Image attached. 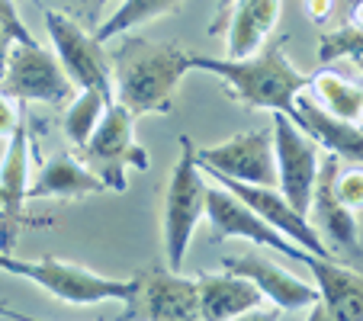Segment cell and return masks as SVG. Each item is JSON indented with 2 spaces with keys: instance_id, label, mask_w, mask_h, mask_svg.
<instances>
[{
  "instance_id": "1",
  "label": "cell",
  "mask_w": 363,
  "mask_h": 321,
  "mask_svg": "<svg viewBox=\"0 0 363 321\" xmlns=\"http://www.w3.org/2000/svg\"><path fill=\"white\" fill-rule=\"evenodd\" d=\"M113 100L129 113H171L174 90L190 71V52L180 42H151L125 35L110 52Z\"/></svg>"
},
{
  "instance_id": "2",
  "label": "cell",
  "mask_w": 363,
  "mask_h": 321,
  "mask_svg": "<svg viewBox=\"0 0 363 321\" xmlns=\"http://www.w3.org/2000/svg\"><path fill=\"white\" fill-rule=\"evenodd\" d=\"M283 42L270 39L264 42L254 55L247 58H206L190 55V68L209 71L222 77L238 103L247 110H270V113H296V96L308 87V74H302L286 55Z\"/></svg>"
},
{
  "instance_id": "3",
  "label": "cell",
  "mask_w": 363,
  "mask_h": 321,
  "mask_svg": "<svg viewBox=\"0 0 363 321\" xmlns=\"http://www.w3.org/2000/svg\"><path fill=\"white\" fill-rule=\"evenodd\" d=\"M206 180L196 164V145L190 135H180V157L171 171L161 205V238H164V257L171 270H180L186 257L196 225L206 212Z\"/></svg>"
},
{
  "instance_id": "4",
  "label": "cell",
  "mask_w": 363,
  "mask_h": 321,
  "mask_svg": "<svg viewBox=\"0 0 363 321\" xmlns=\"http://www.w3.org/2000/svg\"><path fill=\"white\" fill-rule=\"evenodd\" d=\"M84 164L106 184V190L113 193L129 190V177L125 174L132 167L135 171H148V154L135 142V113H129L116 100L106 103L94 135L84 145Z\"/></svg>"
},
{
  "instance_id": "5",
  "label": "cell",
  "mask_w": 363,
  "mask_h": 321,
  "mask_svg": "<svg viewBox=\"0 0 363 321\" xmlns=\"http://www.w3.org/2000/svg\"><path fill=\"white\" fill-rule=\"evenodd\" d=\"M0 94L16 103H45V106H68L77 87L65 74L62 62L39 42H13L7 55V68L0 77Z\"/></svg>"
},
{
  "instance_id": "6",
  "label": "cell",
  "mask_w": 363,
  "mask_h": 321,
  "mask_svg": "<svg viewBox=\"0 0 363 321\" xmlns=\"http://www.w3.org/2000/svg\"><path fill=\"white\" fill-rule=\"evenodd\" d=\"M23 280H33L48 295L68 302V305H94V302H129L135 293V280H119V276H103L94 274L81 264L58 257H39L29 260L20 257V274Z\"/></svg>"
},
{
  "instance_id": "7",
  "label": "cell",
  "mask_w": 363,
  "mask_h": 321,
  "mask_svg": "<svg viewBox=\"0 0 363 321\" xmlns=\"http://www.w3.org/2000/svg\"><path fill=\"white\" fill-rule=\"evenodd\" d=\"M135 293L125 302L123 321H193L199 318L196 276H184L171 266H145L135 276Z\"/></svg>"
},
{
  "instance_id": "8",
  "label": "cell",
  "mask_w": 363,
  "mask_h": 321,
  "mask_svg": "<svg viewBox=\"0 0 363 321\" xmlns=\"http://www.w3.org/2000/svg\"><path fill=\"white\" fill-rule=\"evenodd\" d=\"M270 132H274L277 186L302 215H308L318 164H322V145L308 135L296 119H289L286 113H274Z\"/></svg>"
},
{
  "instance_id": "9",
  "label": "cell",
  "mask_w": 363,
  "mask_h": 321,
  "mask_svg": "<svg viewBox=\"0 0 363 321\" xmlns=\"http://www.w3.org/2000/svg\"><path fill=\"white\" fill-rule=\"evenodd\" d=\"M45 33L55 45V58L77 90H103L113 96V64L94 33L52 10H45Z\"/></svg>"
},
{
  "instance_id": "10",
  "label": "cell",
  "mask_w": 363,
  "mask_h": 321,
  "mask_svg": "<svg viewBox=\"0 0 363 321\" xmlns=\"http://www.w3.org/2000/svg\"><path fill=\"white\" fill-rule=\"evenodd\" d=\"M196 164L206 167V174H222L241 184L277 186L274 132L254 129L225 138L219 145H209V148H196Z\"/></svg>"
},
{
  "instance_id": "11",
  "label": "cell",
  "mask_w": 363,
  "mask_h": 321,
  "mask_svg": "<svg viewBox=\"0 0 363 321\" xmlns=\"http://www.w3.org/2000/svg\"><path fill=\"white\" fill-rule=\"evenodd\" d=\"M206 215H209V225H213V235L219 241L225 238H245L257 247H274V251H283L286 257L302 260L306 257V247H299L296 241H289L283 232H277L274 225L257 215L247 203H241L235 193H228L225 186H206Z\"/></svg>"
},
{
  "instance_id": "12",
  "label": "cell",
  "mask_w": 363,
  "mask_h": 321,
  "mask_svg": "<svg viewBox=\"0 0 363 321\" xmlns=\"http://www.w3.org/2000/svg\"><path fill=\"white\" fill-rule=\"evenodd\" d=\"M228 193L247 203L257 215H261L267 225H274L277 232H283L289 241H296L299 247H306L308 254L315 257H335L325 244V238L318 235V228L308 222V215H302L286 196H283L277 186H261V184H241V180H232V177H222V174H213Z\"/></svg>"
},
{
  "instance_id": "13",
  "label": "cell",
  "mask_w": 363,
  "mask_h": 321,
  "mask_svg": "<svg viewBox=\"0 0 363 321\" xmlns=\"http://www.w3.org/2000/svg\"><path fill=\"white\" fill-rule=\"evenodd\" d=\"M29 135L26 125L20 123V129L7 138V154L0 161V193H4V209H0V251H16L23 228L35 225L42 219L26 215V177H29Z\"/></svg>"
},
{
  "instance_id": "14",
  "label": "cell",
  "mask_w": 363,
  "mask_h": 321,
  "mask_svg": "<svg viewBox=\"0 0 363 321\" xmlns=\"http://www.w3.org/2000/svg\"><path fill=\"white\" fill-rule=\"evenodd\" d=\"M225 270L247 276L257 283L264 299L277 305V312H302V308L318 305V289L302 283L293 270L267 260L264 254H241V257H225Z\"/></svg>"
},
{
  "instance_id": "15",
  "label": "cell",
  "mask_w": 363,
  "mask_h": 321,
  "mask_svg": "<svg viewBox=\"0 0 363 321\" xmlns=\"http://www.w3.org/2000/svg\"><path fill=\"white\" fill-rule=\"evenodd\" d=\"M341 171V157L335 151H322V164H318L315 190H312V225L325 238V244H335L341 251H354L357 247V212L337 199L335 177Z\"/></svg>"
},
{
  "instance_id": "16",
  "label": "cell",
  "mask_w": 363,
  "mask_h": 321,
  "mask_svg": "<svg viewBox=\"0 0 363 321\" xmlns=\"http://www.w3.org/2000/svg\"><path fill=\"white\" fill-rule=\"evenodd\" d=\"M302 264L312 270L318 289V315L337 321H363V276L335 257L306 254Z\"/></svg>"
},
{
  "instance_id": "17",
  "label": "cell",
  "mask_w": 363,
  "mask_h": 321,
  "mask_svg": "<svg viewBox=\"0 0 363 321\" xmlns=\"http://www.w3.org/2000/svg\"><path fill=\"white\" fill-rule=\"evenodd\" d=\"M196 289H199V318L206 321H228L241 318V315L254 312L264 305V293L257 283H251L241 274H196Z\"/></svg>"
},
{
  "instance_id": "18",
  "label": "cell",
  "mask_w": 363,
  "mask_h": 321,
  "mask_svg": "<svg viewBox=\"0 0 363 321\" xmlns=\"http://www.w3.org/2000/svg\"><path fill=\"white\" fill-rule=\"evenodd\" d=\"M289 119H296L325 151H335L350 164H363V125L331 116L308 96H296V113Z\"/></svg>"
},
{
  "instance_id": "19",
  "label": "cell",
  "mask_w": 363,
  "mask_h": 321,
  "mask_svg": "<svg viewBox=\"0 0 363 321\" xmlns=\"http://www.w3.org/2000/svg\"><path fill=\"white\" fill-rule=\"evenodd\" d=\"M280 0H235L225 20V58H247L270 39Z\"/></svg>"
},
{
  "instance_id": "20",
  "label": "cell",
  "mask_w": 363,
  "mask_h": 321,
  "mask_svg": "<svg viewBox=\"0 0 363 321\" xmlns=\"http://www.w3.org/2000/svg\"><path fill=\"white\" fill-rule=\"evenodd\" d=\"M94 193H106V184L74 154H55L52 161H45L39 167L35 180L26 190V199H81L94 196Z\"/></svg>"
},
{
  "instance_id": "21",
  "label": "cell",
  "mask_w": 363,
  "mask_h": 321,
  "mask_svg": "<svg viewBox=\"0 0 363 321\" xmlns=\"http://www.w3.org/2000/svg\"><path fill=\"white\" fill-rule=\"evenodd\" d=\"M308 87H312V100L322 106L325 113L337 119H350V123H360L363 113V87L350 84L347 77H341L337 71H318V74L308 77Z\"/></svg>"
},
{
  "instance_id": "22",
  "label": "cell",
  "mask_w": 363,
  "mask_h": 321,
  "mask_svg": "<svg viewBox=\"0 0 363 321\" xmlns=\"http://www.w3.org/2000/svg\"><path fill=\"white\" fill-rule=\"evenodd\" d=\"M180 7V0H123L106 20L96 26V42H113L125 35L129 29L142 26L148 20H158L164 13H174Z\"/></svg>"
},
{
  "instance_id": "23",
  "label": "cell",
  "mask_w": 363,
  "mask_h": 321,
  "mask_svg": "<svg viewBox=\"0 0 363 321\" xmlns=\"http://www.w3.org/2000/svg\"><path fill=\"white\" fill-rule=\"evenodd\" d=\"M110 100L113 96H106L103 90H81V94H74V100L65 106V119H62V129L71 145H77V148L87 145V138L94 135L96 123H100Z\"/></svg>"
},
{
  "instance_id": "24",
  "label": "cell",
  "mask_w": 363,
  "mask_h": 321,
  "mask_svg": "<svg viewBox=\"0 0 363 321\" xmlns=\"http://www.w3.org/2000/svg\"><path fill=\"white\" fill-rule=\"evenodd\" d=\"M42 10H52V13H62L68 16V20H74L77 26H84L87 33H96V26H100L106 16H103V10H106V4L110 0H35Z\"/></svg>"
},
{
  "instance_id": "25",
  "label": "cell",
  "mask_w": 363,
  "mask_h": 321,
  "mask_svg": "<svg viewBox=\"0 0 363 321\" xmlns=\"http://www.w3.org/2000/svg\"><path fill=\"white\" fill-rule=\"evenodd\" d=\"M318 58L325 64L337 62V58H363V29H354L344 23V26L331 29V33H322Z\"/></svg>"
},
{
  "instance_id": "26",
  "label": "cell",
  "mask_w": 363,
  "mask_h": 321,
  "mask_svg": "<svg viewBox=\"0 0 363 321\" xmlns=\"http://www.w3.org/2000/svg\"><path fill=\"white\" fill-rule=\"evenodd\" d=\"M335 193L350 212H363V164H354L347 171H337L335 177Z\"/></svg>"
},
{
  "instance_id": "27",
  "label": "cell",
  "mask_w": 363,
  "mask_h": 321,
  "mask_svg": "<svg viewBox=\"0 0 363 321\" xmlns=\"http://www.w3.org/2000/svg\"><path fill=\"white\" fill-rule=\"evenodd\" d=\"M0 26H7V33L16 42H35L33 33L26 29V23L20 20V10H16V0H0Z\"/></svg>"
},
{
  "instance_id": "28",
  "label": "cell",
  "mask_w": 363,
  "mask_h": 321,
  "mask_svg": "<svg viewBox=\"0 0 363 321\" xmlns=\"http://www.w3.org/2000/svg\"><path fill=\"white\" fill-rule=\"evenodd\" d=\"M16 129H20V103L0 94V138H10Z\"/></svg>"
},
{
  "instance_id": "29",
  "label": "cell",
  "mask_w": 363,
  "mask_h": 321,
  "mask_svg": "<svg viewBox=\"0 0 363 321\" xmlns=\"http://www.w3.org/2000/svg\"><path fill=\"white\" fill-rule=\"evenodd\" d=\"M306 10H308V16H312L315 23H322V20H328L331 16L335 0H306Z\"/></svg>"
},
{
  "instance_id": "30",
  "label": "cell",
  "mask_w": 363,
  "mask_h": 321,
  "mask_svg": "<svg viewBox=\"0 0 363 321\" xmlns=\"http://www.w3.org/2000/svg\"><path fill=\"white\" fill-rule=\"evenodd\" d=\"M232 4H235V0H219V4H216V20H213V26H209V33H213V35H219L222 29H225V20H228Z\"/></svg>"
},
{
  "instance_id": "31",
  "label": "cell",
  "mask_w": 363,
  "mask_h": 321,
  "mask_svg": "<svg viewBox=\"0 0 363 321\" xmlns=\"http://www.w3.org/2000/svg\"><path fill=\"white\" fill-rule=\"evenodd\" d=\"M13 35L7 33V26H0V77H4V68H7V55H10V45H13Z\"/></svg>"
},
{
  "instance_id": "32",
  "label": "cell",
  "mask_w": 363,
  "mask_h": 321,
  "mask_svg": "<svg viewBox=\"0 0 363 321\" xmlns=\"http://www.w3.org/2000/svg\"><path fill=\"white\" fill-rule=\"evenodd\" d=\"M0 274H10V276L20 274V257H16V251L13 254H10V251H0Z\"/></svg>"
},
{
  "instance_id": "33",
  "label": "cell",
  "mask_w": 363,
  "mask_h": 321,
  "mask_svg": "<svg viewBox=\"0 0 363 321\" xmlns=\"http://www.w3.org/2000/svg\"><path fill=\"white\" fill-rule=\"evenodd\" d=\"M347 26H354V29H363V0H354V4H350Z\"/></svg>"
},
{
  "instance_id": "34",
  "label": "cell",
  "mask_w": 363,
  "mask_h": 321,
  "mask_svg": "<svg viewBox=\"0 0 363 321\" xmlns=\"http://www.w3.org/2000/svg\"><path fill=\"white\" fill-rule=\"evenodd\" d=\"M0 318H16V321H20L23 315H20V312H13V308H10L7 302H0Z\"/></svg>"
},
{
  "instance_id": "35",
  "label": "cell",
  "mask_w": 363,
  "mask_h": 321,
  "mask_svg": "<svg viewBox=\"0 0 363 321\" xmlns=\"http://www.w3.org/2000/svg\"><path fill=\"white\" fill-rule=\"evenodd\" d=\"M354 62H357V68H360V71H363V58H354Z\"/></svg>"
},
{
  "instance_id": "36",
  "label": "cell",
  "mask_w": 363,
  "mask_h": 321,
  "mask_svg": "<svg viewBox=\"0 0 363 321\" xmlns=\"http://www.w3.org/2000/svg\"><path fill=\"white\" fill-rule=\"evenodd\" d=\"M0 209H4V193H0Z\"/></svg>"
},
{
  "instance_id": "37",
  "label": "cell",
  "mask_w": 363,
  "mask_h": 321,
  "mask_svg": "<svg viewBox=\"0 0 363 321\" xmlns=\"http://www.w3.org/2000/svg\"><path fill=\"white\" fill-rule=\"evenodd\" d=\"M360 119H363V113H360ZM360 125H363V123H360Z\"/></svg>"
}]
</instances>
